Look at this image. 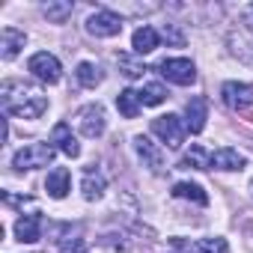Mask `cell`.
<instances>
[{
    "label": "cell",
    "mask_w": 253,
    "mask_h": 253,
    "mask_svg": "<svg viewBox=\"0 0 253 253\" xmlns=\"http://www.w3.org/2000/svg\"><path fill=\"white\" fill-rule=\"evenodd\" d=\"M220 98H223L226 107L244 110V107L253 104V86H250V84H238V81H226V84L220 86Z\"/></svg>",
    "instance_id": "ba28073f"
},
{
    "label": "cell",
    "mask_w": 253,
    "mask_h": 253,
    "mask_svg": "<svg viewBox=\"0 0 253 253\" xmlns=\"http://www.w3.org/2000/svg\"><path fill=\"white\" fill-rule=\"evenodd\" d=\"M116 63H119V69H122V75L128 78V81H134V78H140L146 69H143V63L140 60H134L131 54H116Z\"/></svg>",
    "instance_id": "cb8c5ba5"
},
{
    "label": "cell",
    "mask_w": 253,
    "mask_h": 253,
    "mask_svg": "<svg viewBox=\"0 0 253 253\" xmlns=\"http://www.w3.org/2000/svg\"><path fill=\"white\" fill-rule=\"evenodd\" d=\"M137 95H140V104H143V107H155V104H161V101L167 98V89H164L161 84H146Z\"/></svg>",
    "instance_id": "603a6c76"
},
{
    "label": "cell",
    "mask_w": 253,
    "mask_h": 253,
    "mask_svg": "<svg viewBox=\"0 0 253 253\" xmlns=\"http://www.w3.org/2000/svg\"><path fill=\"white\" fill-rule=\"evenodd\" d=\"M250 191H253V182H250Z\"/></svg>",
    "instance_id": "83f0119b"
},
{
    "label": "cell",
    "mask_w": 253,
    "mask_h": 253,
    "mask_svg": "<svg viewBox=\"0 0 253 253\" xmlns=\"http://www.w3.org/2000/svg\"><path fill=\"white\" fill-rule=\"evenodd\" d=\"M119 30H122V18L113 15V12H107V9H101V12H95V15L86 18V33H89V36L110 39V36H116Z\"/></svg>",
    "instance_id": "52a82bcc"
},
{
    "label": "cell",
    "mask_w": 253,
    "mask_h": 253,
    "mask_svg": "<svg viewBox=\"0 0 253 253\" xmlns=\"http://www.w3.org/2000/svg\"><path fill=\"white\" fill-rule=\"evenodd\" d=\"M72 0H48V3L42 6V12L48 15V21H54V24H63L69 15H72Z\"/></svg>",
    "instance_id": "ffe728a7"
},
{
    "label": "cell",
    "mask_w": 253,
    "mask_h": 253,
    "mask_svg": "<svg viewBox=\"0 0 253 253\" xmlns=\"http://www.w3.org/2000/svg\"><path fill=\"white\" fill-rule=\"evenodd\" d=\"M152 131L161 137V143H167V149H179L185 143V122L176 116V113H167V116H158L152 119Z\"/></svg>",
    "instance_id": "3957f363"
},
{
    "label": "cell",
    "mask_w": 253,
    "mask_h": 253,
    "mask_svg": "<svg viewBox=\"0 0 253 253\" xmlns=\"http://www.w3.org/2000/svg\"><path fill=\"white\" fill-rule=\"evenodd\" d=\"M78 128H81V134L84 137H101L104 134V128H107V119H104V107L101 104H86V107H81L78 110Z\"/></svg>",
    "instance_id": "5b68a950"
},
{
    "label": "cell",
    "mask_w": 253,
    "mask_h": 253,
    "mask_svg": "<svg viewBox=\"0 0 253 253\" xmlns=\"http://www.w3.org/2000/svg\"><path fill=\"white\" fill-rule=\"evenodd\" d=\"M15 235H18L21 244H33V241H39V238H42V217H39V211L21 214V217L15 220Z\"/></svg>",
    "instance_id": "8fae6325"
},
{
    "label": "cell",
    "mask_w": 253,
    "mask_h": 253,
    "mask_svg": "<svg viewBox=\"0 0 253 253\" xmlns=\"http://www.w3.org/2000/svg\"><path fill=\"white\" fill-rule=\"evenodd\" d=\"M191 250L194 253H229V244L226 238H200Z\"/></svg>",
    "instance_id": "d4e9b609"
},
{
    "label": "cell",
    "mask_w": 253,
    "mask_h": 253,
    "mask_svg": "<svg viewBox=\"0 0 253 253\" xmlns=\"http://www.w3.org/2000/svg\"><path fill=\"white\" fill-rule=\"evenodd\" d=\"M51 143H57V149L69 158H78L81 155V146H78V137L72 134V128L66 122H57L54 125V134H51Z\"/></svg>",
    "instance_id": "7c38bea8"
},
{
    "label": "cell",
    "mask_w": 253,
    "mask_h": 253,
    "mask_svg": "<svg viewBox=\"0 0 253 253\" xmlns=\"http://www.w3.org/2000/svg\"><path fill=\"white\" fill-rule=\"evenodd\" d=\"M206 119H209V101L203 95H194L185 107V128L191 134H200L206 128Z\"/></svg>",
    "instance_id": "9c48e42d"
},
{
    "label": "cell",
    "mask_w": 253,
    "mask_h": 253,
    "mask_svg": "<svg viewBox=\"0 0 253 253\" xmlns=\"http://www.w3.org/2000/svg\"><path fill=\"white\" fill-rule=\"evenodd\" d=\"M104 188H107V182H104V176H101L98 170H86V173H84L81 191H84L86 200H98V197L104 194Z\"/></svg>",
    "instance_id": "e0dca14e"
},
{
    "label": "cell",
    "mask_w": 253,
    "mask_h": 253,
    "mask_svg": "<svg viewBox=\"0 0 253 253\" xmlns=\"http://www.w3.org/2000/svg\"><path fill=\"white\" fill-rule=\"evenodd\" d=\"M182 167H188V170H209L211 167V155L203 146H191L185 152V158H182Z\"/></svg>",
    "instance_id": "44dd1931"
},
{
    "label": "cell",
    "mask_w": 253,
    "mask_h": 253,
    "mask_svg": "<svg viewBox=\"0 0 253 253\" xmlns=\"http://www.w3.org/2000/svg\"><path fill=\"white\" fill-rule=\"evenodd\" d=\"M161 36L167 39V45H176V48H182V45H185V36H182V30H179L176 24H164Z\"/></svg>",
    "instance_id": "484cf974"
},
{
    "label": "cell",
    "mask_w": 253,
    "mask_h": 253,
    "mask_svg": "<svg viewBox=\"0 0 253 253\" xmlns=\"http://www.w3.org/2000/svg\"><path fill=\"white\" fill-rule=\"evenodd\" d=\"M27 69H30L39 81H45V84H57V81H60V75H63L60 60H57L54 54H48V51L33 54V57H30V63H27Z\"/></svg>",
    "instance_id": "8992f818"
},
{
    "label": "cell",
    "mask_w": 253,
    "mask_h": 253,
    "mask_svg": "<svg viewBox=\"0 0 253 253\" xmlns=\"http://www.w3.org/2000/svg\"><path fill=\"white\" fill-rule=\"evenodd\" d=\"M0 101H3V110L9 116H18V119H39L48 110V95H42L39 86L24 81H3Z\"/></svg>",
    "instance_id": "6da1fadb"
},
{
    "label": "cell",
    "mask_w": 253,
    "mask_h": 253,
    "mask_svg": "<svg viewBox=\"0 0 253 253\" xmlns=\"http://www.w3.org/2000/svg\"><path fill=\"white\" fill-rule=\"evenodd\" d=\"M116 107H119V113H122L125 119H134V116L140 113V95H137L134 89H122V92L116 95Z\"/></svg>",
    "instance_id": "d6986e66"
},
{
    "label": "cell",
    "mask_w": 253,
    "mask_h": 253,
    "mask_svg": "<svg viewBox=\"0 0 253 253\" xmlns=\"http://www.w3.org/2000/svg\"><path fill=\"white\" fill-rule=\"evenodd\" d=\"M134 149H137V155H140V161H143V167H149L152 173H161L164 170V152L149 140V137H134Z\"/></svg>",
    "instance_id": "30bf717a"
},
{
    "label": "cell",
    "mask_w": 253,
    "mask_h": 253,
    "mask_svg": "<svg viewBox=\"0 0 253 253\" xmlns=\"http://www.w3.org/2000/svg\"><path fill=\"white\" fill-rule=\"evenodd\" d=\"M75 75H78V81H81L84 86H98V84H101V78H104V75H101V69H98L95 63H86V60H84V63H78Z\"/></svg>",
    "instance_id": "7402d4cb"
},
{
    "label": "cell",
    "mask_w": 253,
    "mask_h": 253,
    "mask_svg": "<svg viewBox=\"0 0 253 253\" xmlns=\"http://www.w3.org/2000/svg\"><path fill=\"white\" fill-rule=\"evenodd\" d=\"M158 39H161V36H158L152 27H146V24H143V27H137V30H134V36H131V48H134V54H137V57H143V54H152V51L158 48Z\"/></svg>",
    "instance_id": "9a60e30c"
},
{
    "label": "cell",
    "mask_w": 253,
    "mask_h": 253,
    "mask_svg": "<svg viewBox=\"0 0 253 253\" xmlns=\"http://www.w3.org/2000/svg\"><path fill=\"white\" fill-rule=\"evenodd\" d=\"M244 18H247V24H253V6H247V15Z\"/></svg>",
    "instance_id": "4316f807"
},
{
    "label": "cell",
    "mask_w": 253,
    "mask_h": 253,
    "mask_svg": "<svg viewBox=\"0 0 253 253\" xmlns=\"http://www.w3.org/2000/svg\"><path fill=\"white\" fill-rule=\"evenodd\" d=\"M173 197L191 200V203H197V206H206V203H209V194H206L200 185H194V182H176V185H173Z\"/></svg>",
    "instance_id": "ac0fdd59"
},
{
    "label": "cell",
    "mask_w": 253,
    "mask_h": 253,
    "mask_svg": "<svg viewBox=\"0 0 253 253\" xmlns=\"http://www.w3.org/2000/svg\"><path fill=\"white\" fill-rule=\"evenodd\" d=\"M158 72H161L170 84H179V86H188V84H194V81H197V69H194V63H191V60H185V57L161 60V63H158Z\"/></svg>",
    "instance_id": "277c9868"
},
{
    "label": "cell",
    "mask_w": 253,
    "mask_h": 253,
    "mask_svg": "<svg viewBox=\"0 0 253 253\" xmlns=\"http://www.w3.org/2000/svg\"><path fill=\"white\" fill-rule=\"evenodd\" d=\"M69 185H72V176H69L66 167H57V170L48 173V179H45V191H48L54 200H63V197L69 194Z\"/></svg>",
    "instance_id": "2e32d148"
},
{
    "label": "cell",
    "mask_w": 253,
    "mask_h": 253,
    "mask_svg": "<svg viewBox=\"0 0 253 253\" xmlns=\"http://www.w3.org/2000/svg\"><path fill=\"white\" fill-rule=\"evenodd\" d=\"M24 42H27V36L21 30L3 27V30H0V57H3V60H15L18 51L24 48Z\"/></svg>",
    "instance_id": "4fadbf2b"
},
{
    "label": "cell",
    "mask_w": 253,
    "mask_h": 253,
    "mask_svg": "<svg viewBox=\"0 0 253 253\" xmlns=\"http://www.w3.org/2000/svg\"><path fill=\"white\" fill-rule=\"evenodd\" d=\"M244 155L238 152V149H229V146H223V149H217L214 155H211V167L214 170H244Z\"/></svg>",
    "instance_id": "5bb4252c"
},
{
    "label": "cell",
    "mask_w": 253,
    "mask_h": 253,
    "mask_svg": "<svg viewBox=\"0 0 253 253\" xmlns=\"http://www.w3.org/2000/svg\"><path fill=\"white\" fill-rule=\"evenodd\" d=\"M54 152H57V146H51V143H27L24 149L15 152L12 167L15 170H39V167H48L54 161Z\"/></svg>",
    "instance_id": "7a4b0ae2"
}]
</instances>
